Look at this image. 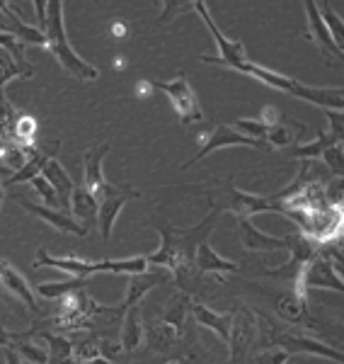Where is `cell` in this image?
Masks as SVG:
<instances>
[{"label":"cell","mask_w":344,"mask_h":364,"mask_svg":"<svg viewBox=\"0 0 344 364\" xmlns=\"http://www.w3.org/2000/svg\"><path fill=\"white\" fill-rule=\"evenodd\" d=\"M218 216H221L218 209H209V214L204 216L199 224L189 226V228H174L172 224H167V221L158 219L155 221V231L160 233L162 245H160V250L145 255L148 265L165 267L167 272L172 274V279L182 287V291H187L192 282L199 279V274H196V269H194L196 245H199L201 240H209Z\"/></svg>","instance_id":"6da1fadb"},{"label":"cell","mask_w":344,"mask_h":364,"mask_svg":"<svg viewBox=\"0 0 344 364\" xmlns=\"http://www.w3.org/2000/svg\"><path fill=\"white\" fill-rule=\"evenodd\" d=\"M238 73L243 75H250V78L260 80L265 83L267 87H274L279 92H287V95H294V97H301L311 105H318L323 109H332V112H342L344 107V95H342V87H311V85H303L301 80L291 78L287 73H277V70L262 66V63H255V61H243L240 66L235 68Z\"/></svg>","instance_id":"7a4b0ae2"},{"label":"cell","mask_w":344,"mask_h":364,"mask_svg":"<svg viewBox=\"0 0 344 364\" xmlns=\"http://www.w3.org/2000/svg\"><path fill=\"white\" fill-rule=\"evenodd\" d=\"M63 8L66 5L58 3V0H49L46 3V20L42 27V34L46 37V49L54 54L66 73H71L78 80H97L100 78V70L92 63H87L85 58H80V54H75L73 44L68 42L66 34V22H63Z\"/></svg>","instance_id":"3957f363"},{"label":"cell","mask_w":344,"mask_h":364,"mask_svg":"<svg viewBox=\"0 0 344 364\" xmlns=\"http://www.w3.org/2000/svg\"><path fill=\"white\" fill-rule=\"evenodd\" d=\"M32 267H56L68 272L71 277L78 279H90L92 274H141L148 269V260L145 255H136V257H126V260H83V257L75 255H66V257H56L51 255L46 248H39L37 260H34Z\"/></svg>","instance_id":"277c9868"},{"label":"cell","mask_w":344,"mask_h":364,"mask_svg":"<svg viewBox=\"0 0 344 364\" xmlns=\"http://www.w3.org/2000/svg\"><path fill=\"white\" fill-rule=\"evenodd\" d=\"M204 197L209 199V209H218L221 214L223 211H231L235 219H253L255 214H267V211H274L279 214L277 202H272L270 197L262 195H253V192H245L240 187H235L233 178H223L216 180L213 185L201 187Z\"/></svg>","instance_id":"5b68a950"},{"label":"cell","mask_w":344,"mask_h":364,"mask_svg":"<svg viewBox=\"0 0 344 364\" xmlns=\"http://www.w3.org/2000/svg\"><path fill=\"white\" fill-rule=\"evenodd\" d=\"M262 331H265V348L270 345H277V348L287 350L289 355H316V357H325V360H335L342 362L344 355L340 348H332V345H325L323 340L313 338L311 333H306L303 328H274L272 318L265 314H257Z\"/></svg>","instance_id":"8992f818"},{"label":"cell","mask_w":344,"mask_h":364,"mask_svg":"<svg viewBox=\"0 0 344 364\" xmlns=\"http://www.w3.org/2000/svg\"><path fill=\"white\" fill-rule=\"evenodd\" d=\"M311 289H335L337 294L344 291V279H342V265L330 257H325L323 252H316L311 257L306 267H303L301 277L291 284V291L301 296H308Z\"/></svg>","instance_id":"52a82bcc"},{"label":"cell","mask_w":344,"mask_h":364,"mask_svg":"<svg viewBox=\"0 0 344 364\" xmlns=\"http://www.w3.org/2000/svg\"><path fill=\"white\" fill-rule=\"evenodd\" d=\"M153 90H160L170 97L174 112H177V119L182 127H189V124H196V122L204 119V112H201V105H199V97H196L194 87H192L189 78L184 73H177L172 80H148Z\"/></svg>","instance_id":"ba28073f"},{"label":"cell","mask_w":344,"mask_h":364,"mask_svg":"<svg viewBox=\"0 0 344 364\" xmlns=\"http://www.w3.org/2000/svg\"><path fill=\"white\" fill-rule=\"evenodd\" d=\"M194 10L199 13V17L204 20V25L209 27V32H211L213 42L218 44V56H209V54H201L199 56L204 63H213V66H223V68L235 70L243 61H248V51H245L243 42H238V39H228L223 32H221L218 27H216L213 17H211V13H209V5L204 3V0H196Z\"/></svg>","instance_id":"9c48e42d"},{"label":"cell","mask_w":344,"mask_h":364,"mask_svg":"<svg viewBox=\"0 0 344 364\" xmlns=\"http://www.w3.org/2000/svg\"><path fill=\"white\" fill-rule=\"evenodd\" d=\"M131 199H141V192L133 190L131 185H112V182L104 185L102 195L97 197V204H100V209H97V228H100V238L104 243L112 238L116 219H119L121 209Z\"/></svg>","instance_id":"30bf717a"},{"label":"cell","mask_w":344,"mask_h":364,"mask_svg":"<svg viewBox=\"0 0 344 364\" xmlns=\"http://www.w3.org/2000/svg\"><path fill=\"white\" fill-rule=\"evenodd\" d=\"M228 146H245V149H257V151H267V149H270V146H267L265 141L245 136V134H240L238 129H233L231 124H218V127L213 129V132H209V136L201 141V149L196 151L194 158H189V161L184 163L182 170L192 168L194 163L204 161V158L211 156L213 151L228 149Z\"/></svg>","instance_id":"8fae6325"},{"label":"cell","mask_w":344,"mask_h":364,"mask_svg":"<svg viewBox=\"0 0 344 364\" xmlns=\"http://www.w3.org/2000/svg\"><path fill=\"white\" fill-rule=\"evenodd\" d=\"M257 338V321L255 314L248 309L233 311V323H231V336H228V350H231V362L243 364L245 357L250 355V348L255 345Z\"/></svg>","instance_id":"7c38bea8"},{"label":"cell","mask_w":344,"mask_h":364,"mask_svg":"<svg viewBox=\"0 0 344 364\" xmlns=\"http://www.w3.org/2000/svg\"><path fill=\"white\" fill-rule=\"evenodd\" d=\"M287 250L291 252L289 262H284V265H279L277 269H272V272H267V274L277 279H289L291 284H294V282L301 277L303 267H306L308 262H311V257L318 252V245L313 243V240H308L303 233H291V236H287Z\"/></svg>","instance_id":"4fadbf2b"},{"label":"cell","mask_w":344,"mask_h":364,"mask_svg":"<svg viewBox=\"0 0 344 364\" xmlns=\"http://www.w3.org/2000/svg\"><path fill=\"white\" fill-rule=\"evenodd\" d=\"M172 282V274L167 272L165 267H158V269H145L141 274H129L126 277V296H124V304H121V314H124L126 309L131 306H138V304L143 301V296L148 294V291H153L155 287L160 284H170Z\"/></svg>","instance_id":"5bb4252c"},{"label":"cell","mask_w":344,"mask_h":364,"mask_svg":"<svg viewBox=\"0 0 344 364\" xmlns=\"http://www.w3.org/2000/svg\"><path fill=\"white\" fill-rule=\"evenodd\" d=\"M303 8H306V17H308V39L318 46L320 54H323V58L330 63V66L332 63H340L342 61V49L335 44V39L330 37L328 27H325L323 20H320L318 3L316 0H306Z\"/></svg>","instance_id":"9a60e30c"},{"label":"cell","mask_w":344,"mask_h":364,"mask_svg":"<svg viewBox=\"0 0 344 364\" xmlns=\"http://www.w3.org/2000/svg\"><path fill=\"white\" fill-rule=\"evenodd\" d=\"M13 199L17 204H22V209H25V211H29L32 216H37V219H42L44 224H49L51 228H56V231L73 233V236H80V238L87 236L85 228L80 226L71 214H66V211L49 209V207H44V204H34V202H29L25 195H13Z\"/></svg>","instance_id":"2e32d148"},{"label":"cell","mask_w":344,"mask_h":364,"mask_svg":"<svg viewBox=\"0 0 344 364\" xmlns=\"http://www.w3.org/2000/svg\"><path fill=\"white\" fill-rule=\"evenodd\" d=\"M0 287H3L8 294H13L29 314H37L39 311V301H37V294H34L32 284H29L25 274L17 272L13 267V262H8L5 257H0Z\"/></svg>","instance_id":"e0dca14e"},{"label":"cell","mask_w":344,"mask_h":364,"mask_svg":"<svg viewBox=\"0 0 344 364\" xmlns=\"http://www.w3.org/2000/svg\"><path fill=\"white\" fill-rule=\"evenodd\" d=\"M235 231H238V240L245 250L250 252H277V250H287V236H270V233L260 231L257 226L253 224V219H235Z\"/></svg>","instance_id":"ac0fdd59"},{"label":"cell","mask_w":344,"mask_h":364,"mask_svg":"<svg viewBox=\"0 0 344 364\" xmlns=\"http://www.w3.org/2000/svg\"><path fill=\"white\" fill-rule=\"evenodd\" d=\"M0 34H10L17 37L22 44H34V46H46V37L39 32L37 27L22 22V17L17 15L15 3H0Z\"/></svg>","instance_id":"d6986e66"},{"label":"cell","mask_w":344,"mask_h":364,"mask_svg":"<svg viewBox=\"0 0 344 364\" xmlns=\"http://www.w3.org/2000/svg\"><path fill=\"white\" fill-rule=\"evenodd\" d=\"M277 316L282 318L284 323L294 328H303V331H311L316 326L311 316V309H308V296H301L296 291H287L277 299Z\"/></svg>","instance_id":"ffe728a7"},{"label":"cell","mask_w":344,"mask_h":364,"mask_svg":"<svg viewBox=\"0 0 344 364\" xmlns=\"http://www.w3.org/2000/svg\"><path fill=\"white\" fill-rule=\"evenodd\" d=\"M107 154H109V144H100V146L87 149L85 156H83V166H85L83 187L95 199L102 195L104 185H107V178H104V173H102V161Z\"/></svg>","instance_id":"44dd1931"},{"label":"cell","mask_w":344,"mask_h":364,"mask_svg":"<svg viewBox=\"0 0 344 364\" xmlns=\"http://www.w3.org/2000/svg\"><path fill=\"white\" fill-rule=\"evenodd\" d=\"M194 269L196 274H213L216 279L223 282V274L228 272H238V262L233 260H226L223 255H218L211 245H209V240H201L199 245H196V257H194Z\"/></svg>","instance_id":"7402d4cb"},{"label":"cell","mask_w":344,"mask_h":364,"mask_svg":"<svg viewBox=\"0 0 344 364\" xmlns=\"http://www.w3.org/2000/svg\"><path fill=\"white\" fill-rule=\"evenodd\" d=\"M42 178L49 182L51 187H54V192L58 197V204H61V211L71 214V195H73V187H75L71 175L63 170V166L56 161V158H49V161L44 163V168H42Z\"/></svg>","instance_id":"603a6c76"},{"label":"cell","mask_w":344,"mask_h":364,"mask_svg":"<svg viewBox=\"0 0 344 364\" xmlns=\"http://www.w3.org/2000/svg\"><path fill=\"white\" fill-rule=\"evenodd\" d=\"M189 314L192 318L196 321V326L206 328V331L216 333L223 343H228V336H231V323H233V311L228 314H216L209 306H204V304H196L192 301L189 304Z\"/></svg>","instance_id":"cb8c5ba5"},{"label":"cell","mask_w":344,"mask_h":364,"mask_svg":"<svg viewBox=\"0 0 344 364\" xmlns=\"http://www.w3.org/2000/svg\"><path fill=\"white\" fill-rule=\"evenodd\" d=\"M97 199L85 190V187H73V195H71V216L78 221L85 231L90 228H97Z\"/></svg>","instance_id":"d4e9b609"},{"label":"cell","mask_w":344,"mask_h":364,"mask_svg":"<svg viewBox=\"0 0 344 364\" xmlns=\"http://www.w3.org/2000/svg\"><path fill=\"white\" fill-rule=\"evenodd\" d=\"M143 338V323H141V306H131L121 316V352L138 350Z\"/></svg>","instance_id":"484cf974"},{"label":"cell","mask_w":344,"mask_h":364,"mask_svg":"<svg viewBox=\"0 0 344 364\" xmlns=\"http://www.w3.org/2000/svg\"><path fill=\"white\" fill-rule=\"evenodd\" d=\"M56 151H44V149H37L32 156L27 158V163L22 166L17 173L10 175V180H5L3 182V187L8 190V187H13V185H20V182H29L32 178H37V175H42V168H44V163L49 161V158H54Z\"/></svg>","instance_id":"4316f807"},{"label":"cell","mask_w":344,"mask_h":364,"mask_svg":"<svg viewBox=\"0 0 344 364\" xmlns=\"http://www.w3.org/2000/svg\"><path fill=\"white\" fill-rule=\"evenodd\" d=\"M342 136L344 134H337V132H320L316 141H311V144L294 146V149H291V156L301 158V161H316V158L323 156V151H328L330 146L342 144Z\"/></svg>","instance_id":"83f0119b"},{"label":"cell","mask_w":344,"mask_h":364,"mask_svg":"<svg viewBox=\"0 0 344 364\" xmlns=\"http://www.w3.org/2000/svg\"><path fill=\"white\" fill-rule=\"evenodd\" d=\"M189 304H192V299L187 291H177V294H172L170 299H167V304H165V309H162V316H160V321L162 323H167V326H172V328H182L184 326V318H187V314H189Z\"/></svg>","instance_id":"f1b7e54d"},{"label":"cell","mask_w":344,"mask_h":364,"mask_svg":"<svg viewBox=\"0 0 344 364\" xmlns=\"http://www.w3.org/2000/svg\"><path fill=\"white\" fill-rule=\"evenodd\" d=\"M177 336H179L177 328L167 326V323H162L160 318H158V321H153V323L148 326V345H150L153 350H158V352L172 350V345L177 343Z\"/></svg>","instance_id":"f546056e"},{"label":"cell","mask_w":344,"mask_h":364,"mask_svg":"<svg viewBox=\"0 0 344 364\" xmlns=\"http://www.w3.org/2000/svg\"><path fill=\"white\" fill-rule=\"evenodd\" d=\"M39 343H46L49 362L46 364H68L71 362V340L56 336V333H39Z\"/></svg>","instance_id":"4dcf8cb0"},{"label":"cell","mask_w":344,"mask_h":364,"mask_svg":"<svg viewBox=\"0 0 344 364\" xmlns=\"http://www.w3.org/2000/svg\"><path fill=\"white\" fill-rule=\"evenodd\" d=\"M87 287V279H78V277H71L66 282H49V284H39L37 289H34V294L42 296V299H61L63 294H68V291H75V289H85Z\"/></svg>","instance_id":"1f68e13d"},{"label":"cell","mask_w":344,"mask_h":364,"mask_svg":"<svg viewBox=\"0 0 344 364\" xmlns=\"http://www.w3.org/2000/svg\"><path fill=\"white\" fill-rule=\"evenodd\" d=\"M318 10H320V20H323V25L328 27L330 37L335 39V44L344 51V22H342V17L330 8V3H318Z\"/></svg>","instance_id":"d6a6232c"},{"label":"cell","mask_w":344,"mask_h":364,"mask_svg":"<svg viewBox=\"0 0 344 364\" xmlns=\"http://www.w3.org/2000/svg\"><path fill=\"white\" fill-rule=\"evenodd\" d=\"M17 355L22 357V362H29V364H46L49 362V350L42 348L39 343H32L29 338L25 340H20V343H15V345H10Z\"/></svg>","instance_id":"836d02e7"},{"label":"cell","mask_w":344,"mask_h":364,"mask_svg":"<svg viewBox=\"0 0 344 364\" xmlns=\"http://www.w3.org/2000/svg\"><path fill=\"white\" fill-rule=\"evenodd\" d=\"M100 357V338H80L71 340V360L73 362H90Z\"/></svg>","instance_id":"e575fe53"},{"label":"cell","mask_w":344,"mask_h":364,"mask_svg":"<svg viewBox=\"0 0 344 364\" xmlns=\"http://www.w3.org/2000/svg\"><path fill=\"white\" fill-rule=\"evenodd\" d=\"M294 141H296V134L291 132L289 127H284L282 122L270 127V129H267V134H265V144L270 146V149H289Z\"/></svg>","instance_id":"d590c367"},{"label":"cell","mask_w":344,"mask_h":364,"mask_svg":"<svg viewBox=\"0 0 344 364\" xmlns=\"http://www.w3.org/2000/svg\"><path fill=\"white\" fill-rule=\"evenodd\" d=\"M320 158L325 161L330 175H335L337 180H342V170H344V149H342V144L330 146L328 151H323V156H320Z\"/></svg>","instance_id":"8d00e7d4"},{"label":"cell","mask_w":344,"mask_h":364,"mask_svg":"<svg viewBox=\"0 0 344 364\" xmlns=\"http://www.w3.org/2000/svg\"><path fill=\"white\" fill-rule=\"evenodd\" d=\"M29 185H32V187H34V192H37V195L44 199V207L61 211V204H58V197H56L54 187H51L49 182H46V180L42 178V175H37V178L29 180Z\"/></svg>","instance_id":"74e56055"},{"label":"cell","mask_w":344,"mask_h":364,"mask_svg":"<svg viewBox=\"0 0 344 364\" xmlns=\"http://www.w3.org/2000/svg\"><path fill=\"white\" fill-rule=\"evenodd\" d=\"M15 119H17L15 107L10 105V100L5 97L3 87H0V132H3V136H8V134H10V129H13Z\"/></svg>","instance_id":"f35d334b"},{"label":"cell","mask_w":344,"mask_h":364,"mask_svg":"<svg viewBox=\"0 0 344 364\" xmlns=\"http://www.w3.org/2000/svg\"><path fill=\"white\" fill-rule=\"evenodd\" d=\"M187 10H194V3H177V0H167V3H162V13L158 17V22H170L177 15L187 13Z\"/></svg>","instance_id":"ab89813d"},{"label":"cell","mask_w":344,"mask_h":364,"mask_svg":"<svg viewBox=\"0 0 344 364\" xmlns=\"http://www.w3.org/2000/svg\"><path fill=\"white\" fill-rule=\"evenodd\" d=\"M289 352L287 350H282V348H277V345H270V348H265L257 355V360L262 362V364H287V360H289Z\"/></svg>","instance_id":"60d3db41"},{"label":"cell","mask_w":344,"mask_h":364,"mask_svg":"<svg viewBox=\"0 0 344 364\" xmlns=\"http://www.w3.org/2000/svg\"><path fill=\"white\" fill-rule=\"evenodd\" d=\"M17 75H20V70H17V66L13 63V58L5 54L3 49H0V87L8 83V80L17 78Z\"/></svg>","instance_id":"b9f144b4"},{"label":"cell","mask_w":344,"mask_h":364,"mask_svg":"<svg viewBox=\"0 0 344 364\" xmlns=\"http://www.w3.org/2000/svg\"><path fill=\"white\" fill-rule=\"evenodd\" d=\"M32 8H34V13H37V22H39V27H37V29L42 32L44 20H46V3H44V0H34Z\"/></svg>","instance_id":"7bdbcfd3"},{"label":"cell","mask_w":344,"mask_h":364,"mask_svg":"<svg viewBox=\"0 0 344 364\" xmlns=\"http://www.w3.org/2000/svg\"><path fill=\"white\" fill-rule=\"evenodd\" d=\"M3 355H5V364H22V357L13 348H3Z\"/></svg>","instance_id":"ee69618b"},{"label":"cell","mask_w":344,"mask_h":364,"mask_svg":"<svg viewBox=\"0 0 344 364\" xmlns=\"http://www.w3.org/2000/svg\"><path fill=\"white\" fill-rule=\"evenodd\" d=\"M112 37H116V39L126 37V25H124V22H114V25H112Z\"/></svg>","instance_id":"f6af8a7d"},{"label":"cell","mask_w":344,"mask_h":364,"mask_svg":"<svg viewBox=\"0 0 344 364\" xmlns=\"http://www.w3.org/2000/svg\"><path fill=\"white\" fill-rule=\"evenodd\" d=\"M75 364H112V362L104 360V357H97V360H90V362H75Z\"/></svg>","instance_id":"bcb514c9"},{"label":"cell","mask_w":344,"mask_h":364,"mask_svg":"<svg viewBox=\"0 0 344 364\" xmlns=\"http://www.w3.org/2000/svg\"><path fill=\"white\" fill-rule=\"evenodd\" d=\"M3 199H5V187H3V180H0V209H3Z\"/></svg>","instance_id":"7dc6e473"},{"label":"cell","mask_w":344,"mask_h":364,"mask_svg":"<svg viewBox=\"0 0 344 364\" xmlns=\"http://www.w3.org/2000/svg\"><path fill=\"white\" fill-rule=\"evenodd\" d=\"M165 364H187L184 360H170V362H165Z\"/></svg>","instance_id":"c3c4849f"},{"label":"cell","mask_w":344,"mask_h":364,"mask_svg":"<svg viewBox=\"0 0 344 364\" xmlns=\"http://www.w3.org/2000/svg\"><path fill=\"white\" fill-rule=\"evenodd\" d=\"M0 139H3V132H0Z\"/></svg>","instance_id":"681fc988"},{"label":"cell","mask_w":344,"mask_h":364,"mask_svg":"<svg viewBox=\"0 0 344 364\" xmlns=\"http://www.w3.org/2000/svg\"><path fill=\"white\" fill-rule=\"evenodd\" d=\"M68 364H75V362H73V360H71V362H68Z\"/></svg>","instance_id":"f907efd6"}]
</instances>
